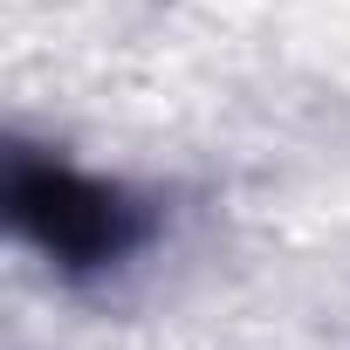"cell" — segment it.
<instances>
[{"instance_id":"obj_1","label":"cell","mask_w":350,"mask_h":350,"mask_svg":"<svg viewBox=\"0 0 350 350\" xmlns=\"http://www.w3.org/2000/svg\"><path fill=\"white\" fill-rule=\"evenodd\" d=\"M14 206L21 220L69 261H96V254H117L124 247V227H117V206L62 172H21L14 179Z\"/></svg>"}]
</instances>
